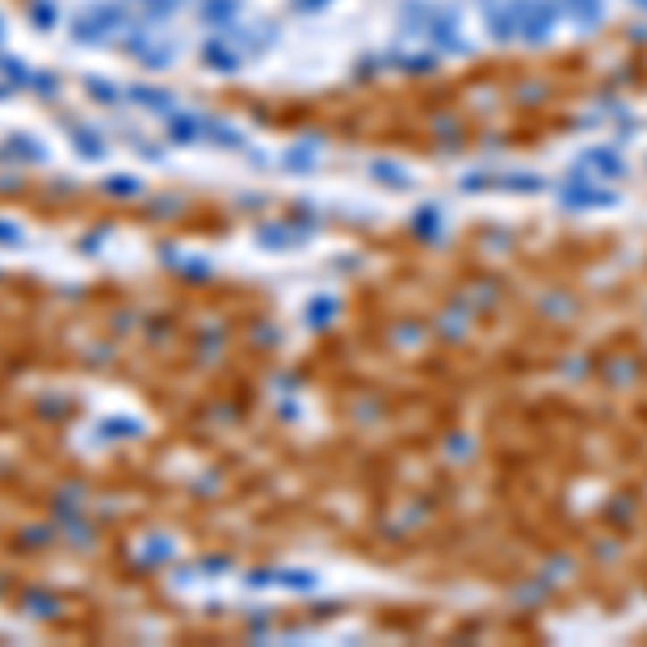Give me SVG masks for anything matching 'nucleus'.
Masks as SVG:
<instances>
[{
  "label": "nucleus",
  "instance_id": "obj_7",
  "mask_svg": "<svg viewBox=\"0 0 647 647\" xmlns=\"http://www.w3.org/2000/svg\"><path fill=\"white\" fill-rule=\"evenodd\" d=\"M566 13L574 18V26H600V18H604V0H566Z\"/></svg>",
  "mask_w": 647,
  "mask_h": 647
},
{
  "label": "nucleus",
  "instance_id": "obj_17",
  "mask_svg": "<svg viewBox=\"0 0 647 647\" xmlns=\"http://www.w3.org/2000/svg\"><path fill=\"white\" fill-rule=\"evenodd\" d=\"M139 4L147 9V18H151V22H160V18H169V13H173V9H177V0H139Z\"/></svg>",
  "mask_w": 647,
  "mask_h": 647
},
{
  "label": "nucleus",
  "instance_id": "obj_19",
  "mask_svg": "<svg viewBox=\"0 0 647 647\" xmlns=\"http://www.w3.org/2000/svg\"><path fill=\"white\" fill-rule=\"evenodd\" d=\"M324 4H328V0H294V9H302V13H315Z\"/></svg>",
  "mask_w": 647,
  "mask_h": 647
},
{
  "label": "nucleus",
  "instance_id": "obj_18",
  "mask_svg": "<svg viewBox=\"0 0 647 647\" xmlns=\"http://www.w3.org/2000/svg\"><path fill=\"white\" fill-rule=\"evenodd\" d=\"M52 22H56V9H52V4H35V26H44V30H48Z\"/></svg>",
  "mask_w": 647,
  "mask_h": 647
},
{
  "label": "nucleus",
  "instance_id": "obj_8",
  "mask_svg": "<svg viewBox=\"0 0 647 647\" xmlns=\"http://www.w3.org/2000/svg\"><path fill=\"white\" fill-rule=\"evenodd\" d=\"M613 199H618V195H609V190H596V186H583V190L574 186L570 195H566V203H570V207H609Z\"/></svg>",
  "mask_w": 647,
  "mask_h": 647
},
{
  "label": "nucleus",
  "instance_id": "obj_3",
  "mask_svg": "<svg viewBox=\"0 0 647 647\" xmlns=\"http://www.w3.org/2000/svg\"><path fill=\"white\" fill-rule=\"evenodd\" d=\"M483 22L492 30V39L509 44L523 30V0H483Z\"/></svg>",
  "mask_w": 647,
  "mask_h": 647
},
{
  "label": "nucleus",
  "instance_id": "obj_4",
  "mask_svg": "<svg viewBox=\"0 0 647 647\" xmlns=\"http://www.w3.org/2000/svg\"><path fill=\"white\" fill-rule=\"evenodd\" d=\"M22 160V164H39V160H48V151L44 143H35V139H26V134H9L4 139V147H0V160Z\"/></svg>",
  "mask_w": 647,
  "mask_h": 647
},
{
  "label": "nucleus",
  "instance_id": "obj_1",
  "mask_svg": "<svg viewBox=\"0 0 647 647\" xmlns=\"http://www.w3.org/2000/svg\"><path fill=\"white\" fill-rule=\"evenodd\" d=\"M130 26V13H125L117 0H96V4H82L78 9V18L70 22V35H74L78 44H104V39H113L117 30Z\"/></svg>",
  "mask_w": 647,
  "mask_h": 647
},
{
  "label": "nucleus",
  "instance_id": "obj_13",
  "mask_svg": "<svg viewBox=\"0 0 647 647\" xmlns=\"http://www.w3.org/2000/svg\"><path fill=\"white\" fill-rule=\"evenodd\" d=\"M583 164H587V169H600V173H622V164H618L613 151H587Z\"/></svg>",
  "mask_w": 647,
  "mask_h": 647
},
{
  "label": "nucleus",
  "instance_id": "obj_11",
  "mask_svg": "<svg viewBox=\"0 0 647 647\" xmlns=\"http://www.w3.org/2000/svg\"><path fill=\"white\" fill-rule=\"evenodd\" d=\"M104 190H108L113 199H130V195H139V190H143V181H139V177H108V181H104Z\"/></svg>",
  "mask_w": 647,
  "mask_h": 647
},
{
  "label": "nucleus",
  "instance_id": "obj_6",
  "mask_svg": "<svg viewBox=\"0 0 647 647\" xmlns=\"http://www.w3.org/2000/svg\"><path fill=\"white\" fill-rule=\"evenodd\" d=\"M199 9L207 26H233V18L242 13V0H203Z\"/></svg>",
  "mask_w": 647,
  "mask_h": 647
},
{
  "label": "nucleus",
  "instance_id": "obj_15",
  "mask_svg": "<svg viewBox=\"0 0 647 647\" xmlns=\"http://www.w3.org/2000/svg\"><path fill=\"white\" fill-rule=\"evenodd\" d=\"M0 247H9V250L26 247V233H22V224H13V221H4V216H0Z\"/></svg>",
  "mask_w": 647,
  "mask_h": 647
},
{
  "label": "nucleus",
  "instance_id": "obj_16",
  "mask_svg": "<svg viewBox=\"0 0 647 647\" xmlns=\"http://www.w3.org/2000/svg\"><path fill=\"white\" fill-rule=\"evenodd\" d=\"M87 91H91L96 100H104V104H117V87L104 82V78H87Z\"/></svg>",
  "mask_w": 647,
  "mask_h": 647
},
{
  "label": "nucleus",
  "instance_id": "obj_12",
  "mask_svg": "<svg viewBox=\"0 0 647 647\" xmlns=\"http://www.w3.org/2000/svg\"><path fill=\"white\" fill-rule=\"evenodd\" d=\"M26 609H30L35 618H52L61 604H56V596H48V592H26Z\"/></svg>",
  "mask_w": 647,
  "mask_h": 647
},
{
  "label": "nucleus",
  "instance_id": "obj_2",
  "mask_svg": "<svg viewBox=\"0 0 647 647\" xmlns=\"http://www.w3.org/2000/svg\"><path fill=\"white\" fill-rule=\"evenodd\" d=\"M557 18H561L557 0H523V30H518V39L544 44L548 35L557 30Z\"/></svg>",
  "mask_w": 647,
  "mask_h": 647
},
{
  "label": "nucleus",
  "instance_id": "obj_9",
  "mask_svg": "<svg viewBox=\"0 0 647 647\" xmlns=\"http://www.w3.org/2000/svg\"><path fill=\"white\" fill-rule=\"evenodd\" d=\"M70 139H74V147H78V155H82V160H100V155H104V139H100V134H91V130L74 125V130H70Z\"/></svg>",
  "mask_w": 647,
  "mask_h": 647
},
{
  "label": "nucleus",
  "instance_id": "obj_5",
  "mask_svg": "<svg viewBox=\"0 0 647 647\" xmlns=\"http://www.w3.org/2000/svg\"><path fill=\"white\" fill-rule=\"evenodd\" d=\"M203 65L216 70V74H233V70L242 65V56H238V48H229V44H221V39H212V44L203 48Z\"/></svg>",
  "mask_w": 647,
  "mask_h": 647
},
{
  "label": "nucleus",
  "instance_id": "obj_10",
  "mask_svg": "<svg viewBox=\"0 0 647 647\" xmlns=\"http://www.w3.org/2000/svg\"><path fill=\"white\" fill-rule=\"evenodd\" d=\"M169 134H173L177 143H199L203 122H195V117H173V122H169Z\"/></svg>",
  "mask_w": 647,
  "mask_h": 647
},
{
  "label": "nucleus",
  "instance_id": "obj_14",
  "mask_svg": "<svg viewBox=\"0 0 647 647\" xmlns=\"http://www.w3.org/2000/svg\"><path fill=\"white\" fill-rule=\"evenodd\" d=\"M130 100L147 104V108H155V113L169 108V96H160V91H151V87H130Z\"/></svg>",
  "mask_w": 647,
  "mask_h": 647
}]
</instances>
